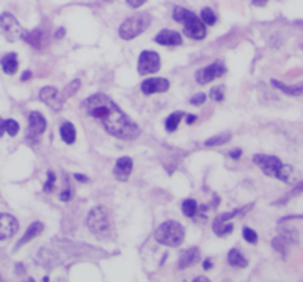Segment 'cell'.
Returning <instances> with one entry per match:
<instances>
[{
  "label": "cell",
  "mask_w": 303,
  "mask_h": 282,
  "mask_svg": "<svg viewBox=\"0 0 303 282\" xmlns=\"http://www.w3.org/2000/svg\"><path fill=\"white\" fill-rule=\"evenodd\" d=\"M186 117V124H192V123H195V120H197V116H192V114H188V116H185Z\"/></svg>",
  "instance_id": "obj_39"
},
{
  "label": "cell",
  "mask_w": 303,
  "mask_h": 282,
  "mask_svg": "<svg viewBox=\"0 0 303 282\" xmlns=\"http://www.w3.org/2000/svg\"><path fill=\"white\" fill-rule=\"evenodd\" d=\"M271 83H272L274 87L280 89L285 95H290V96H302L303 95V83L302 84H296V86H287V84H284V83H281V81H278L275 79L271 80Z\"/></svg>",
  "instance_id": "obj_20"
},
{
  "label": "cell",
  "mask_w": 303,
  "mask_h": 282,
  "mask_svg": "<svg viewBox=\"0 0 303 282\" xmlns=\"http://www.w3.org/2000/svg\"><path fill=\"white\" fill-rule=\"evenodd\" d=\"M272 247L278 251V253H283V256L285 257V248H287V242L281 238V237H277L272 240Z\"/></svg>",
  "instance_id": "obj_33"
},
{
  "label": "cell",
  "mask_w": 303,
  "mask_h": 282,
  "mask_svg": "<svg viewBox=\"0 0 303 282\" xmlns=\"http://www.w3.org/2000/svg\"><path fill=\"white\" fill-rule=\"evenodd\" d=\"M71 198H73V189H71V188L64 189V191H62V194L60 195V200H61V201H65V202H67V201H70Z\"/></svg>",
  "instance_id": "obj_36"
},
{
  "label": "cell",
  "mask_w": 303,
  "mask_h": 282,
  "mask_svg": "<svg viewBox=\"0 0 303 282\" xmlns=\"http://www.w3.org/2000/svg\"><path fill=\"white\" fill-rule=\"evenodd\" d=\"M242 237H244V240H245L247 242H250V244H256L258 240H259L258 234H256L253 229H251V228H247V226L242 228Z\"/></svg>",
  "instance_id": "obj_31"
},
{
  "label": "cell",
  "mask_w": 303,
  "mask_h": 282,
  "mask_svg": "<svg viewBox=\"0 0 303 282\" xmlns=\"http://www.w3.org/2000/svg\"><path fill=\"white\" fill-rule=\"evenodd\" d=\"M8 133L9 136H17L20 132V124L9 119V120H0V136H3V133Z\"/></svg>",
  "instance_id": "obj_24"
},
{
  "label": "cell",
  "mask_w": 303,
  "mask_h": 282,
  "mask_svg": "<svg viewBox=\"0 0 303 282\" xmlns=\"http://www.w3.org/2000/svg\"><path fill=\"white\" fill-rule=\"evenodd\" d=\"M185 229L179 222L167 220L162 223L156 231V240L167 247H179L183 242Z\"/></svg>",
  "instance_id": "obj_3"
},
{
  "label": "cell",
  "mask_w": 303,
  "mask_h": 282,
  "mask_svg": "<svg viewBox=\"0 0 303 282\" xmlns=\"http://www.w3.org/2000/svg\"><path fill=\"white\" fill-rule=\"evenodd\" d=\"M183 117H185V112H182V111H178V112H173V114H170L167 117V120H166V124H164L166 126V130L170 132V133L175 132Z\"/></svg>",
  "instance_id": "obj_25"
},
{
  "label": "cell",
  "mask_w": 303,
  "mask_h": 282,
  "mask_svg": "<svg viewBox=\"0 0 303 282\" xmlns=\"http://www.w3.org/2000/svg\"><path fill=\"white\" fill-rule=\"evenodd\" d=\"M162 67V61L159 53L153 50H143L139 55V61H138V73L142 76L146 74H153L157 73Z\"/></svg>",
  "instance_id": "obj_8"
},
{
  "label": "cell",
  "mask_w": 303,
  "mask_h": 282,
  "mask_svg": "<svg viewBox=\"0 0 303 282\" xmlns=\"http://www.w3.org/2000/svg\"><path fill=\"white\" fill-rule=\"evenodd\" d=\"M156 43L162 46H181L182 44V36L178 31L173 30H163L156 36Z\"/></svg>",
  "instance_id": "obj_15"
},
{
  "label": "cell",
  "mask_w": 303,
  "mask_h": 282,
  "mask_svg": "<svg viewBox=\"0 0 303 282\" xmlns=\"http://www.w3.org/2000/svg\"><path fill=\"white\" fill-rule=\"evenodd\" d=\"M198 210V205L195 202V200L192 198H186L183 202H182V213L186 216V217H194L195 213Z\"/></svg>",
  "instance_id": "obj_27"
},
{
  "label": "cell",
  "mask_w": 303,
  "mask_h": 282,
  "mask_svg": "<svg viewBox=\"0 0 303 282\" xmlns=\"http://www.w3.org/2000/svg\"><path fill=\"white\" fill-rule=\"evenodd\" d=\"M127 2V5L130 6V8H133V9H138V8H141L146 0H126Z\"/></svg>",
  "instance_id": "obj_37"
},
{
  "label": "cell",
  "mask_w": 303,
  "mask_h": 282,
  "mask_svg": "<svg viewBox=\"0 0 303 282\" xmlns=\"http://www.w3.org/2000/svg\"><path fill=\"white\" fill-rule=\"evenodd\" d=\"M64 34H65V28H58L57 33H55V37H57V39H62Z\"/></svg>",
  "instance_id": "obj_42"
},
{
  "label": "cell",
  "mask_w": 303,
  "mask_h": 282,
  "mask_svg": "<svg viewBox=\"0 0 303 282\" xmlns=\"http://www.w3.org/2000/svg\"><path fill=\"white\" fill-rule=\"evenodd\" d=\"M55 182H57V176L52 172H47V181L43 186V191L44 192H52L54 186H55Z\"/></svg>",
  "instance_id": "obj_34"
},
{
  "label": "cell",
  "mask_w": 303,
  "mask_h": 282,
  "mask_svg": "<svg viewBox=\"0 0 303 282\" xmlns=\"http://www.w3.org/2000/svg\"><path fill=\"white\" fill-rule=\"evenodd\" d=\"M226 73L225 65L221 61L213 62L212 65H207L204 68H201L195 73V80L198 81V84H207L210 81H213L218 77H222Z\"/></svg>",
  "instance_id": "obj_9"
},
{
  "label": "cell",
  "mask_w": 303,
  "mask_h": 282,
  "mask_svg": "<svg viewBox=\"0 0 303 282\" xmlns=\"http://www.w3.org/2000/svg\"><path fill=\"white\" fill-rule=\"evenodd\" d=\"M228 263L231 264V266H234V267H240V269H244V267H247V260H245V257L240 253V250H237V248H232L229 253H228Z\"/></svg>",
  "instance_id": "obj_23"
},
{
  "label": "cell",
  "mask_w": 303,
  "mask_h": 282,
  "mask_svg": "<svg viewBox=\"0 0 303 282\" xmlns=\"http://www.w3.org/2000/svg\"><path fill=\"white\" fill-rule=\"evenodd\" d=\"M0 64H2V68L6 74L12 76L18 71V56L17 53H8L5 55L2 61H0Z\"/></svg>",
  "instance_id": "obj_19"
},
{
  "label": "cell",
  "mask_w": 303,
  "mask_h": 282,
  "mask_svg": "<svg viewBox=\"0 0 303 282\" xmlns=\"http://www.w3.org/2000/svg\"><path fill=\"white\" fill-rule=\"evenodd\" d=\"M232 231H234V226L231 223H228V220H222L221 217H218L213 222V232L218 237H226V235L232 234Z\"/></svg>",
  "instance_id": "obj_21"
},
{
  "label": "cell",
  "mask_w": 303,
  "mask_h": 282,
  "mask_svg": "<svg viewBox=\"0 0 303 282\" xmlns=\"http://www.w3.org/2000/svg\"><path fill=\"white\" fill-rule=\"evenodd\" d=\"M81 109L92 119H96L104 129L123 141H135L141 135L138 124L119 108V105L107 95L98 93L81 102Z\"/></svg>",
  "instance_id": "obj_1"
},
{
  "label": "cell",
  "mask_w": 303,
  "mask_h": 282,
  "mask_svg": "<svg viewBox=\"0 0 303 282\" xmlns=\"http://www.w3.org/2000/svg\"><path fill=\"white\" fill-rule=\"evenodd\" d=\"M170 87V83L167 79L162 77H153L148 79L141 84V90L143 95H154V93H164Z\"/></svg>",
  "instance_id": "obj_13"
},
{
  "label": "cell",
  "mask_w": 303,
  "mask_h": 282,
  "mask_svg": "<svg viewBox=\"0 0 303 282\" xmlns=\"http://www.w3.org/2000/svg\"><path fill=\"white\" fill-rule=\"evenodd\" d=\"M43 231H44V226H43V223H41V222H34V223H31L30 226H28V229L25 231L24 237L20 240V242L17 244L15 248H20V247L25 245L27 242H30L31 240H34L36 237H39Z\"/></svg>",
  "instance_id": "obj_16"
},
{
  "label": "cell",
  "mask_w": 303,
  "mask_h": 282,
  "mask_svg": "<svg viewBox=\"0 0 303 282\" xmlns=\"http://www.w3.org/2000/svg\"><path fill=\"white\" fill-rule=\"evenodd\" d=\"M302 192H303V182H300L299 185H296V188H294V189H293V191H291L288 195H285L283 200H278L275 204H278V205H280V204H285V202H287L290 198H293V197H297V195H300Z\"/></svg>",
  "instance_id": "obj_32"
},
{
  "label": "cell",
  "mask_w": 303,
  "mask_h": 282,
  "mask_svg": "<svg viewBox=\"0 0 303 282\" xmlns=\"http://www.w3.org/2000/svg\"><path fill=\"white\" fill-rule=\"evenodd\" d=\"M89 231L99 240L108 238L111 235V223L108 213L104 207H95L89 211L87 216Z\"/></svg>",
  "instance_id": "obj_4"
},
{
  "label": "cell",
  "mask_w": 303,
  "mask_h": 282,
  "mask_svg": "<svg viewBox=\"0 0 303 282\" xmlns=\"http://www.w3.org/2000/svg\"><path fill=\"white\" fill-rule=\"evenodd\" d=\"M74 178H76L79 182H83V183H86V182L89 181V179H87V176H84V175H79V173H76V175H74Z\"/></svg>",
  "instance_id": "obj_40"
},
{
  "label": "cell",
  "mask_w": 303,
  "mask_h": 282,
  "mask_svg": "<svg viewBox=\"0 0 303 282\" xmlns=\"http://www.w3.org/2000/svg\"><path fill=\"white\" fill-rule=\"evenodd\" d=\"M241 154H242L241 149H235V151H231V152H229V157L234 158V160H238V158L241 157Z\"/></svg>",
  "instance_id": "obj_38"
},
{
  "label": "cell",
  "mask_w": 303,
  "mask_h": 282,
  "mask_svg": "<svg viewBox=\"0 0 303 282\" xmlns=\"http://www.w3.org/2000/svg\"><path fill=\"white\" fill-rule=\"evenodd\" d=\"M206 99H207V96H206L204 93L194 95V96L191 98V105H195V106H198V105H203V103L206 102Z\"/></svg>",
  "instance_id": "obj_35"
},
{
  "label": "cell",
  "mask_w": 303,
  "mask_h": 282,
  "mask_svg": "<svg viewBox=\"0 0 303 282\" xmlns=\"http://www.w3.org/2000/svg\"><path fill=\"white\" fill-rule=\"evenodd\" d=\"M30 77H31V71H24V74H22L21 80H22V81H27Z\"/></svg>",
  "instance_id": "obj_44"
},
{
  "label": "cell",
  "mask_w": 303,
  "mask_h": 282,
  "mask_svg": "<svg viewBox=\"0 0 303 282\" xmlns=\"http://www.w3.org/2000/svg\"><path fill=\"white\" fill-rule=\"evenodd\" d=\"M200 250L192 247L186 251L182 253L181 259H179V269H186V267H191L194 266L198 260H200Z\"/></svg>",
  "instance_id": "obj_17"
},
{
  "label": "cell",
  "mask_w": 303,
  "mask_h": 282,
  "mask_svg": "<svg viewBox=\"0 0 303 282\" xmlns=\"http://www.w3.org/2000/svg\"><path fill=\"white\" fill-rule=\"evenodd\" d=\"M20 229L18 220L8 213H0V241L12 238Z\"/></svg>",
  "instance_id": "obj_11"
},
{
  "label": "cell",
  "mask_w": 303,
  "mask_h": 282,
  "mask_svg": "<svg viewBox=\"0 0 303 282\" xmlns=\"http://www.w3.org/2000/svg\"><path fill=\"white\" fill-rule=\"evenodd\" d=\"M132 170H133V161L132 158L129 157H121L117 160L116 162V167H114V178L120 182H126L129 179V176L132 175Z\"/></svg>",
  "instance_id": "obj_14"
},
{
  "label": "cell",
  "mask_w": 303,
  "mask_h": 282,
  "mask_svg": "<svg viewBox=\"0 0 303 282\" xmlns=\"http://www.w3.org/2000/svg\"><path fill=\"white\" fill-rule=\"evenodd\" d=\"M46 119L40 114V112L34 111L28 116V141H31L33 143H36L39 141V138L43 135V132L46 130Z\"/></svg>",
  "instance_id": "obj_10"
},
{
  "label": "cell",
  "mask_w": 303,
  "mask_h": 282,
  "mask_svg": "<svg viewBox=\"0 0 303 282\" xmlns=\"http://www.w3.org/2000/svg\"><path fill=\"white\" fill-rule=\"evenodd\" d=\"M60 133H61V138L65 143L68 145H73L76 142V127L70 123V121H65L61 124V129H60Z\"/></svg>",
  "instance_id": "obj_22"
},
{
  "label": "cell",
  "mask_w": 303,
  "mask_h": 282,
  "mask_svg": "<svg viewBox=\"0 0 303 282\" xmlns=\"http://www.w3.org/2000/svg\"><path fill=\"white\" fill-rule=\"evenodd\" d=\"M232 139L231 133H221V135H216L210 139H207L204 142L206 146H216V145H223V143H228L229 141Z\"/></svg>",
  "instance_id": "obj_26"
},
{
  "label": "cell",
  "mask_w": 303,
  "mask_h": 282,
  "mask_svg": "<svg viewBox=\"0 0 303 282\" xmlns=\"http://www.w3.org/2000/svg\"><path fill=\"white\" fill-rule=\"evenodd\" d=\"M40 96V101L44 102L47 106H50L54 111H60L62 106H64V98L61 96V93L52 87V86H47V87H43L39 93Z\"/></svg>",
  "instance_id": "obj_12"
},
{
  "label": "cell",
  "mask_w": 303,
  "mask_h": 282,
  "mask_svg": "<svg viewBox=\"0 0 303 282\" xmlns=\"http://www.w3.org/2000/svg\"><path fill=\"white\" fill-rule=\"evenodd\" d=\"M149 25H151L149 14H146V12L136 14V15L127 18L126 21H123V24L120 25L119 34L123 40H132V39L138 37L139 34H142Z\"/></svg>",
  "instance_id": "obj_5"
},
{
  "label": "cell",
  "mask_w": 303,
  "mask_h": 282,
  "mask_svg": "<svg viewBox=\"0 0 303 282\" xmlns=\"http://www.w3.org/2000/svg\"><path fill=\"white\" fill-rule=\"evenodd\" d=\"M0 33L8 41H17L22 39L25 31L12 14L3 12L0 15Z\"/></svg>",
  "instance_id": "obj_6"
},
{
  "label": "cell",
  "mask_w": 303,
  "mask_h": 282,
  "mask_svg": "<svg viewBox=\"0 0 303 282\" xmlns=\"http://www.w3.org/2000/svg\"><path fill=\"white\" fill-rule=\"evenodd\" d=\"M253 162L258 164V167H261V170L269 176V178H280L281 170L284 167V162L275 157V155H265V154H256L253 157Z\"/></svg>",
  "instance_id": "obj_7"
},
{
  "label": "cell",
  "mask_w": 303,
  "mask_h": 282,
  "mask_svg": "<svg viewBox=\"0 0 303 282\" xmlns=\"http://www.w3.org/2000/svg\"><path fill=\"white\" fill-rule=\"evenodd\" d=\"M22 39L36 49H41L46 44V34L41 30H34L30 33H24Z\"/></svg>",
  "instance_id": "obj_18"
},
{
  "label": "cell",
  "mask_w": 303,
  "mask_h": 282,
  "mask_svg": "<svg viewBox=\"0 0 303 282\" xmlns=\"http://www.w3.org/2000/svg\"><path fill=\"white\" fill-rule=\"evenodd\" d=\"M210 99L215 102H222L225 99V87L223 86H215L210 90Z\"/></svg>",
  "instance_id": "obj_30"
},
{
  "label": "cell",
  "mask_w": 303,
  "mask_h": 282,
  "mask_svg": "<svg viewBox=\"0 0 303 282\" xmlns=\"http://www.w3.org/2000/svg\"><path fill=\"white\" fill-rule=\"evenodd\" d=\"M80 80H74V81H71L65 89H64V92L61 93V96L64 98V101L67 99V98H71L77 90H79V87H80Z\"/></svg>",
  "instance_id": "obj_29"
},
{
  "label": "cell",
  "mask_w": 303,
  "mask_h": 282,
  "mask_svg": "<svg viewBox=\"0 0 303 282\" xmlns=\"http://www.w3.org/2000/svg\"><path fill=\"white\" fill-rule=\"evenodd\" d=\"M251 2H253L255 6H265L268 0H251Z\"/></svg>",
  "instance_id": "obj_41"
},
{
  "label": "cell",
  "mask_w": 303,
  "mask_h": 282,
  "mask_svg": "<svg viewBox=\"0 0 303 282\" xmlns=\"http://www.w3.org/2000/svg\"><path fill=\"white\" fill-rule=\"evenodd\" d=\"M212 266H213V263H212L210 260H204V263H203V269H204V270L212 269Z\"/></svg>",
  "instance_id": "obj_43"
},
{
  "label": "cell",
  "mask_w": 303,
  "mask_h": 282,
  "mask_svg": "<svg viewBox=\"0 0 303 282\" xmlns=\"http://www.w3.org/2000/svg\"><path fill=\"white\" fill-rule=\"evenodd\" d=\"M173 20L176 22L183 24V31L188 37L194 39V40H203L207 34L206 31V24L201 21L194 12L182 8V6H176L173 9Z\"/></svg>",
  "instance_id": "obj_2"
},
{
  "label": "cell",
  "mask_w": 303,
  "mask_h": 282,
  "mask_svg": "<svg viewBox=\"0 0 303 282\" xmlns=\"http://www.w3.org/2000/svg\"><path fill=\"white\" fill-rule=\"evenodd\" d=\"M201 21H203L206 25H215L218 18H216V14L210 9V8H204L201 9Z\"/></svg>",
  "instance_id": "obj_28"
},
{
  "label": "cell",
  "mask_w": 303,
  "mask_h": 282,
  "mask_svg": "<svg viewBox=\"0 0 303 282\" xmlns=\"http://www.w3.org/2000/svg\"><path fill=\"white\" fill-rule=\"evenodd\" d=\"M195 281H209V279L204 278V276H198V278H195Z\"/></svg>",
  "instance_id": "obj_45"
}]
</instances>
